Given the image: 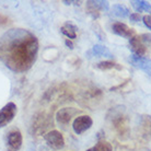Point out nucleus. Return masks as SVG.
Listing matches in <instances>:
<instances>
[{"mask_svg": "<svg viewBox=\"0 0 151 151\" xmlns=\"http://www.w3.org/2000/svg\"><path fill=\"white\" fill-rule=\"evenodd\" d=\"M18 107L13 102H9L8 104L0 110V128H4L13 121L17 115Z\"/></svg>", "mask_w": 151, "mask_h": 151, "instance_id": "obj_2", "label": "nucleus"}, {"mask_svg": "<svg viewBox=\"0 0 151 151\" xmlns=\"http://www.w3.org/2000/svg\"><path fill=\"white\" fill-rule=\"evenodd\" d=\"M132 63L135 66L137 67H139L141 69H145L146 71H150V66H149V59L147 58H144V57H137V56H134L132 58Z\"/></svg>", "mask_w": 151, "mask_h": 151, "instance_id": "obj_11", "label": "nucleus"}, {"mask_svg": "<svg viewBox=\"0 0 151 151\" xmlns=\"http://www.w3.org/2000/svg\"><path fill=\"white\" fill-rule=\"evenodd\" d=\"M129 18H130V20H132V22H139L140 20H141V15H140V13L135 12V13H132Z\"/></svg>", "mask_w": 151, "mask_h": 151, "instance_id": "obj_16", "label": "nucleus"}, {"mask_svg": "<svg viewBox=\"0 0 151 151\" xmlns=\"http://www.w3.org/2000/svg\"><path fill=\"white\" fill-rule=\"evenodd\" d=\"M142 20H144V23H145V25L150 30L151 29V17H150V14H147V15H145L144 18H142Z\"/></svg>", "mask_w": 151, "mask_h": 151, "instance_id": "obj_15", "label": "nucleus"}, {"mask_svg": "<svg viewBox=\"0 0 151 151\" xmlns=\"http://www.w3.org/2000/svg\"><path fill=\"white\" fill-rule=\"evenodd\" d=\"M132 7L136 9V11H138L139 13L141 11H149L150 10V4L147 1H132Z\"/></svg>", "mask_w": 151, "mask_h": 151, "instance_id": "obj_12", "label": "nucleus"}, {"mask_svg": "<svg viewBox=\"0 0 151 151\" xmlns=\"http://www.w3.org/2000/svg\"><path fill=\"white\" fill-rule=\"evenodd\" d=\"M60 31L63 34L68 37V40H73V38L77 37V27L70 22L65 23L61 27Z\"/></svg>", "mask_w": 151, "mask_h": 151, "instance_id": "obj_9", "label": "nucleus"}, {"mask_svg": "<svg viewBox=\"0 0 151 151\" xmlns=\"http://www.w3.org/2000/svg\"><path fill=\"white\" fill-rule=\"evenodd\" d=\"M129 46L132 48V53H134V56L137 57H144V55L146 54V45L142 42V40L140 38V36H132L130 40H129Z\"/></svg>", "mask_w": 151, "mask_h": 151, "instance_id": "obj_7", "label": "nucleus"}, {"mask_svg": "<svg viewBox=\"0 0 151 151\" xmlns=\"http://www.w3.org/2000/svg\"><path fill=\"white\" fill-rule=\"evenodd\" d=\"M92 125L93 121L89 115H79L73 119L72 128L77 135H81L84 132H87L88 129H90Z\"/></svg>", "mask_w": 151, "mask_h": 151, "instance_id": "obj_4", "label": "nucleus"}, {"mask_svg": "<svg viewBox=\"0 0 151 151\" xmlns=\"http://www.w3.org/2000/svg\"><path fill=\"white\" fill-rule=\"evenodd\" d=\"M23 138L19 129H13L7 136V151H19L22 147Z\"/></svg>", "mask_w": 151, "mask_h": 151, "instance_id": "obj_5", "label": "nucleus"}, {"mask_svg": "<svg viewBox=\"0 0 151 151\" xmlns=\"http://www.w3.org/2000/svg\"><path fill=\"white\" fill-rule=\"evenodd\" d=\"M99 69L101 70H107V69H112V68H119L117 64H115L114 61H110V60H105V61H101L99 63L98 66H96Z\"/></svg>", "mask_w": 151, "mask_h": 151, "instance_id": "obj_13", "label": "nucleus"}, {"mask_svg": "<svg viewBox=\"0 0 151 151\" xmlns=\"http://www.w3.org/2000/svg\"><path fill=\"white\" fill-rule=\"evenodd\" d=\"M87 151H113V148L110 142L105 140H100L98 144H95V146L91 147Z\"/></svg>", "mask_w": 151, "mask_h": 151, "instance_id": "obj_10", "label": "nucleus"}, {"mask_svg": "<svg viewBox=\"0 0 151 151\" xmlns=\"http://www.w3.org/2000/svg\"><path fill=\"white\" fill-rule=\"evenodd\" d=\"M65 43H66V45L68 46V47H69V48H70V49L73 48V44H72V42L70 41V40H68V38H67V40L65 41Z\"/></svg>", "mask_w": 151, "mask_h": 151, "instance_id": "obj_17", "label": "nucleus"}, {"mask_svg": "<svg viewBox=\"0 0 151 151\" xmlns=\"http://www.w3.org/2000/svg\"><path fill=\"white\" fill-rule=\"evenodd\" d=\"M112 30L115 34H117L118 36H122V37H125V38H130L132 36H135V31L130 29L128 25H126L125 23H122V22H115L113 24V27H112Z\"/></svg>", "mask_w": 151, "mask_h": 151, "instance_id": "obj_8", "label": "nucleus"}, {"mask_svg": "<svg viewBox=\"0 0 151 151\" xmlns=\"http://www.w3.org/2000/svg\"><path fill=\"white\" fill-rule=\"evenodd\" d=\"M79 113V111L75 107H64V109H60L56 113V121L61 125H67L71 122V119L76 115H78Z\"/></svg>", "mask_w": 151, "mask_h": 151, "instance_id": "obj_6", "label": "nucleus"}, {"mask_svg": "<svg viewBox=\"0 0 151 151\" xmlns=\"http://www.w3.org/2000/svg\"><path fill=\"white\" fill-rule=\"evenodd\" d=\"M45 141L54 150H60L65 147V138L58 130H50L45 135Z\"/></svg>", "mask_w": 151, "mask_h": 151, "instance_id": "obj_3", "label": "nucleus"}, {"mask_svg": "<svg viewBox=\"0 0 151 151\" xmlns=\"http://www.w3.org/2000/svg\"><path fill=\"white\" fill-rule=\"evenodd\" d=\"M114 11H115V14L118 15V17H127L128 15V9L122 4H116L114 6Z\"/></svg>", "mask_w": 151, "mask_h": 151, "instance_id": "obj_14", "label": "nucleus"}, {"mask_svg": "<svg viewBox=\"0 0 151 151\" xmlns=\"http://www.w3.org/2000/svg\"><path fill=\"white\" fill-rule=\"evenodd\" d=\"M37 52V38L25 30H12L0 40V56L15 72L29 70L36 60Z\"/></svg>", "mask_w": 151, "mask_h": 151, "instance_id": "obj_1", "label": "nucleus"}]
</instances>
